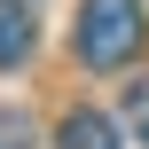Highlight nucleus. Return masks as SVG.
I'll return each mask as SVG.
<instances>
[{
  "label": "nucleus",
  "mask_w": 149,
  "mask_h": 149,
  "mask_svg": "<svg viewBox=\"0 0 149 149\" xmlns=\"http://www.w3.org/2000/svg\"><path fill=\"white\" fill-rule=\"evenodd\" d=\"M149 39V16L141 0H79V63L86 71H118V63H134Z\"/></svg>",
  "instance_id": "1"
},
{
  "label": "nucleus",
  "mask_w": 149,
  "mask_h": 149,
  "mask_svg": "<svg viewBox=\"0 0 149 149\" xmlns=\"http://www.w3.org/2000/svg\"><path fill=\"white\" fill-rule=\"evenodd\" d=\"M55 149H118V126H110L102 110H71V118L55 126Z\"/></svg>",
  "instance_id": "2"
},
{
  "label": "nucleus",
  "mask_w": 149,
  "mask_h": 149,
  "mask_svg": "<svg viewBox=\"0 0 149 149\" xmlns=\"http://www.w3.org/2000/svg\"><path fill=\"white\" fill-rule=\"evenodd\" d=\"M31 39H39V31H31V8H24V0H0V71H16V63L31 55Z\"/></svg>",
  "instance_id": "3"
},
{
  "label": "nucleus",
  "mask_w": 149,
  "mask_h": 149,
  "mask_svg": "<svg viewBox=\"0 0 149 149\" xmlns=\"http://www.w3.org/2000/svg\"><path fill=\"white\" fill-rule=\"evenodd\" d=\"M126 126L149 141V79H134V86H126Z\"/></svg>",
  "instance_id": "4"
}]
</instances>
